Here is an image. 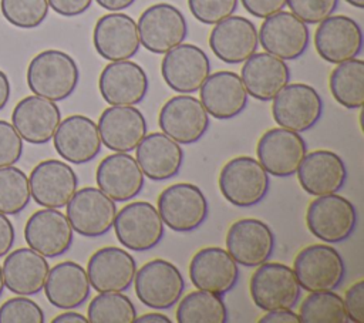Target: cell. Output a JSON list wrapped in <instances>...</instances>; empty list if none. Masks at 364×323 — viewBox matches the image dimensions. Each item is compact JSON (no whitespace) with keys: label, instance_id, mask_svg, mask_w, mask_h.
Listing matches in <instances>:
<instances>
[{"label":"cell","instance_id":"ee69618b","mask_svg":"<svg viewBox=\"0 0 364 323\" xmlns=\"http://www.w3.org/2000/svg\"><path fill=\"white\" fill-rule=\"evenodd\" d=\"M23 154V138L13 124L0 120V168L14 165Z\"/></svg>","mask_w":364,"mask_h":323},{"label":"cell","instance_id":"277c9868","mask_svg":"<svg viewBox=\"0 0 364 323\" xmlns=\"http://www.w3.org/2000/svg\"><path fill=\"white\" fill-rule=\"evenodd\" d=\"M294 275L307 292L334 290L344 280L346 266L340 252L326 243L303 248L294 258Z\"/></svg>","mask_w":364,"mask_h":323},{"label":"cell","instance_id":"2e32d148","mask_svg":"<svg viewBox=\"0 0 364 323\" xmlns=\"http://www.w3.org/2000/svg\"><path fill=\"white\" fill-rule=\"evenodd\" d=\"M314 47L317 54L331 64L355 58L363 50V30L354 18L331 14L318 23Z\"/></svg>","mask_w":364,"mask_h":323},{"label":"cell","instance_id":"3957f363","mask_svg":"<svg viewBox=\"0 0 364 323\" xmlns=\"http://www.w3.org/2000/svg\"><path fill=\"white\" fill-rule=\"evenodd\" d=\"M256 268L249 283L253 303L264 312L293 309L301 293L294 270L279 262H264Z\"/></svg>","mask_w":364,"mask_h":323},{"label":"cell","instance_id":"83f0119b","mask_svg":"<svg viewBox=\"0 0 364 323\" xmlns=\"http://www.w3.org/2000/svg\"><path fill=\"white\" fill-rule=\"evenodd\" d=\"M199 97L208 114L216 120L237 117L249 100L240 75L226 70L209 74L199 88Z\"/></svg>","mask_w":364,"mask_h":323},{"label":"cell","instance_id":"b9f144b4","mask_svg":"<svg viewBox=\"0 0 364 323\" xmlns=\"http://www.w3.org/2000/svg\"><path fill=\"white\" fill-rule=\"evenodd\" d=\"M188 7L198 21L216 24L236 11L237 0H188Z\"/></svg>","mask_w":364,"mask_h":323},{"label":"cell","instance_id":"9c48e42d","mask_svg":"<svg viewBox=\"0 0 364 323\" xmlns=\"http://www.w3.org/2000/svg\"><path fill=\"white\" fill-rule=\"evenodd\" d=\"M114 231L118 242L131 250L155 248L164 236V222L158 209L145 201H136L117 211Z\"/></svg>","mask_w":364,"mask_h":323},{"label":"cell","instance_id":"74e56055","mask_svg":"<svg viewBox=\"0 0 364 323\" xmlns=\"http://www.w3.org/2000/svg\"><path fill=\"white\" fill-rule=\"evenodd\" d=\"M299 317L303 323H347L344 300L333 290L310 292L301 302Z\"/></svg>","mask_w":364,"mask_h":323},{"label":"cell","instance_id":"4fadbf2b","mask_svg":"<svg viewBox=\"0 0 364 323\" xmlns=\"http://www.w3.org/2000/svg\"><path fill=\"white\" fill-rule=\"evenodd\" d=\"M256 154L269 175L287 178L296 174L307 154V144L300 132L276 127L259 138Z\"/></svg>","mask_w":364,"mask_h":323},{"label":"cell","instance_id":"7c38bea8","mask_svg":"<svg viewBox=\"0 0 364 323\" xmlns=\"http://www.w3.org/2000/svg\"><path fill=\"white\" fill-rule=\"evenodd\" d=\"M158 125L181 145L198 142L209 128V114L200 100L189 94L171 97L159 110Z\"/></svg>","mask_w":364,"mask_h":323},{"label":"cell","instance_id":"d6a6232c","mask_svg":"<svg viewBox=\"0 0 364 323\" xmlns=\"http://www.w3.org/2000/svg\"><path fill=\"white\" fill-rule=\"evenodd\" d=\"M243 63L240 78L247 94L259 101H272L290 81L286 61L270 53H255Z\"/></svg>","mask_w":364,"mask_h":323},{"label":"cell","instance_id":"9f6ffc18","mask_svg":"<svg viewBox=\"0 0 364 323\" xmlns=\"http://www.w3.org/2000/svg\"><path fill=\"white\" fill-rule=\"evenodd\" d=\"M4 290V282H3V273H1V266H0V296Z\"/></svg>","mask_w":364,"mask_h":323},{"label":"cell","instance_id":"8d00e7d4","mask_svg":"<svg viewBox=\"0 0 364 323\" xmlns=\"http://www.w3.org/2000/svg\"><path fill=\"white\" fill-rule=\"evenodd\" d=\"M136 309L121 292H100L87 309L88 323H134Z\"/></svg>","mask_w":364,"mask_h":323},{"label":"cell","instance_id":"7a4b0ae2","mask_svg":"<svg viewBox=\"0 0 364 323\" xmlns=\"http://www.w3.org/2000/svg\"><path fill=\"white\" fill-rule=\"evenodd\" d=\"M270 178L262 164L247 155L228 161L219 174V189L223 198L235 206L257 205L269 192Z\"/></svg>","mask_w":364,"mask_h":323},{"label":"cell","instance_id":"e0dca14e","mask_svg":"<svg viewBox=\"0 0 364 323\" xmlns=\"http://www.w3.org/2000/svg\"><path fill=\"white\" fill-rule=\"evenodd\" d=\"M28 184L31 198L37 205L60 209L77 191L78 176L64 161L44 159L31 169Z\"/></svg>","mask_w":364,"mask_h":323},{"label":"cell","instance_id":"52a82bcc","mask_svg":"<svg viewBox=\"0 0 364 323\" xmlns=\"http://www.w3.org/2000/svg\"><path fill=\"white\" fill-rule=\"evenodd\" d=\"M158 212L169 229L192 232L208 218V199L202 189L193 184H172L159 194Z\"/></svg>","mask_w":364,"mask_h":323},{"label":"cell","instance_id":"f5cc1de1","mask_svg":"<svg viewBox=\"0 0 364 323\" xmlns=\"http://www.w3.org/2000/svg\"><path fill=\"white\" fill-rule=\"evenodd\" d=\"M10 92H11V88H10L9 77L4 71L0 70V111L7 105L9 98H10Z\"/></svg>","mask_w":364,"mask_h":323},{"label":"cell","instance_id":"30bf717a","mask_svg":"<svg viewBox=\"0 0 364 323\" xmlns=\"http://www.w3.org/2000/svg\"><path fill=\"white\" fill-rule=\"evenodd\" d=\"M272 101V115L279 127L296 132H304L314 127L323 114L320 94L304 83L284 85Z\"/></svg>","mask_w":364,"mask_h":323},{"label":"cell","instance_id":"ab89813d","mask_svg":"<svg viewBox=\"0 0 364 323\" xmlns=\"http://www.w3.org/2000/svg\"><path fill=\"white\" fill-rule=\"evenodd\" d=\"M3 17L14 27L36 28L48 14L47 0H0Z\"/></svg>","mask_w":364,"mask_h":323},{"label":"cell","instance_id":"7dc6e473","mask_svg":"<svg viewBox=\"0 0 364 323\" xmlns=\"http://www.w3.org/2000/svg\"><path fill=\"white\" fill-rule=\"evenodd\" d=\"M48 6L60 16L64 17H75L82 13H85L91 4L92 0H47Z\"/></svg>","mask_w":364,"mask_h":323},{"label":"cell","instance_id":"7bdbcfd3","mask_svg":"<svg viewBox=\"0 0 364 323\" xmlns=\"http://www.w3.org/2000/svg\"><path fill=\"white\" fill-rule=\"evenodd\" d=\"M286 6L306 24H318L336 11L338 0H287Z\"/></svg>","mask_w":364,"mask_h":323},{"label":"cell","instance_id":"681fc988","mask_svg":"<svg viewBox=\"0 0 364 323\" xmlns=\"http://www.w3.org/2000/svg\"><path fill=\"white\" fill-rule=\"evenodd\" d=\"M259 323H300L299 313L291 309H276L269 310L259 319Z\"/></svg>","mask_w":364,"mask_h":323},{"label":"cell","instance_id":"4316f807","mask_svg":"<svg viewBox=\"0 0 364 323\" xmlns=\"http://www.w3.org/2000/svg\"><path fill=\"white\" fill-rule=\"evenodd\" d=\"M85 270L91 287L98 293L125 292L134 282L136 262L125 249L105 246L91 255Z\"/></svg>","mask_w":364,"mask_h":323},{"label":"cell","instance_id":"f1b7e54d","mask_svg":"<svg viewBox=\"0 0 364 323\" xmlns=\"http://www.w3.org/2000/svg\"><path fill=\"white\" fill-rule=\"evenodd\" d=\"M95 181L98 188L111 199L127 202L142 191L145 175L136 159L128 152H114L98 164Z\"/></svg>","mask_w":364,"mask_h":323},{"label":"cell","instance_id":"484cf974","mask_svg":"<svg viewBox=\"0 0 364 323\" xmlns=\"http://www.w3.org/2000/svg\"><path fill=\"white\" fill-rule=\"evenodd\" d=\"M101 142L114 152H129L146 135L144 114L134 105H109L97 122Z\"/></svg>","mask_w":364,"mask_h":323},{"label":"cell","instance_id":"5bb4252c","mask_svg":"<svg viewBox=\"0 0 364 323\" xmlns=\"http://www.w3.org/2000/svg\"><path fill=\"white\" fill-rule=\"evenodd\" d=\"M257 38L266 53L287 61L306 53L310 31L307 24L291 11L280 10L263 20Z\"/></svg>","mask_w":364,"mask_h":323},{"label":"cell","instance_id":"5b68a950","mask_svg":"<svg viewBox=\"0 0 364 323\" xmlns=\"http://www.w3.org/2000/svg\"><path fill=\"white\" fill-rule=\"evenodd\" d=\"M309 231L326 243L348 239L357 225V211L347 198L328 194L313 199L306 212Z\"/></svg>","mask_w":364,"mask_h":323},{"label":"cell","instance_id":"d590c367","mask_svg":"<svg viewBox=\"0 0 364 323\" xmlns=\"http://www.w3.org/2000/svg\"><path fill=\"white\" fill-rule=\"evenodd\" d=\"M175 316L178 323H226L229 320L222 295L200 289L182 297Z\"/></svg>","mask_w":364,"mask_h":323},{"label":"cell","instance_id":"6da1fadb","mask_svg":"<svg viewBox=\"0 0 364 323\" xmlns=\"http://www.w3.org/2000/svg\"><path fill=\"white\" fill-rule=\"evenodd\" d=\"M26 77L33 94L57 102L67 100L75 91L80 70L70 54L50 48L31 58Z\"/></svg>","mask_w":364,"mask_h":323},{"label":"cell","instance_id":"1f68e13d","mask_svg":"<svg viewBox=\"0 0 364 323\" xmlns=\"http://www.w3.org/2000/svg\"><path fill=\"white\" fill-rule=\"evenodd\" d=\"M136 162L151 181H166L179 174L183 164L181 144L164 132L146 134L135 148Z\"/></svg>","mask_w":364,"mask_h":323},{"label":"cell","instance_id":"60d3db41","mask_svg":"<svg viewBox=\"0 0 364 323\" xmlns=\"http://www.w3.org/2000/svg\"><path fill=\"white\" fill-rule=\"evenodd\" d=\"M43 309L27 296L7 299L0 306V323H43Z\"/></svg>","mask_w":364,"mask_h":323},{"label":"cell","instance_id":"f35d334b","mask_svg":"<svg viewBox=\"0 0 364 323\" xmlns=\"http://www.w3.org/2000/svg\"><path fill=\"white\" fill-rule=\"evenodd\" d=\"M31 199L27 175L17 166L0 168V212L17 215L23 212Z\"/></svg>","mask_w":364,"mask_h":323},{"label":"cell","instance_id":"ac0fdd59","mask_svg":"<svg viewBox=\"0 0 364 323\" xmlns=\"http://www.w3.org/2000/svg\"><path fill=\"white\" fill-rule=\"evenodd\" d=\"M226 250L236 263L256 268L274 252V233L260 219L243 218L230 225L226 233Z\"/></svg>","mask_w":364,"mask_h":323},{"label":"cell","instance_id":"d6986e66","mask_svg":"<svg viewBox=\"0 0 364 323\" xmlns=\"http://www.w3.org/2000/svg\"><path fill=\"white\" fill-rule=\"evenodd\" d=\"M98 88L102 100L109 105H136L146 97L149 80L135 61H111L100 74Z\"/></svg>","mask_w":364,"mask_h":323},{"label":"cell","instance_id":"db71d44e","mask_svg":"<svg viewBox=\"0 0 364 323\" xmlns=\"http://www.w3.org/2000/svg\"><path fill=\"white\" fill-rule=\"evenodd\" d=\"M135 322L136 323H171L172 320L166 314L152 312V313H145L139 317H135Z\"/></svg>","mask_w":364,"mask_h":323},{"label":"cell","instance_id":"bcb514c9","mask_svg":"<svg viewBox=\"0 0 364 323\" xmlns=\"http://www.w3.org/2000/svg\"><path fill=\"white\" fill-rule=\"evenodd\" d=\"M247 13L257 18H266L284 9L287 0H240Z\"/></svg>","mask_w":364,"mask_h":323},{"label":"cell","instance_id":"44dd1931","mask_svg":"<svg viewBox=\"0 0 364 323\" xmlns=\"http://www.w3.org/2000/svg\"><path fill=\"white\" fill-rule=\"evenodd\" d=\"M24 239L28 248L46 258L64 255L73 245L74 231L68 218L55 208L36 211L26 222Z\"/></svg>","mask_w":364,"mask_h":323},{"label":"cell","instance_id":"d4e9b609","mask_svg":"<svg viewBox=\"0 0 364 323\" xmlns=\"http://www.w3.org/2000/svg\"><path fill=\"white\" fill-rule=\"evenodd\" d=\"M60 121L61 111L55 101L36 94L21 98L11 112L13 127L24 141L33 145L51 141Z\"/></svg>","mask_w":364,"mask_h":323},{"label":"cell","instance_id":"9a60e30c","mask_svg":"<svg viewBox=\"0 0 364 323\" xmlns=\"http://www.w3.org/2000/svg\"><path fill=\"white\" fill-rule=\"evenodd\" d=\"M161 74L171 90L179 94H192L199 91L210 74V61L200 47L181 43L165 53Z\"/></svg>","mask_w":364,"mask_h":323},{"label":"cell","instance_id":"ffe728a7","mask_svg":"<svg viewBox=\"0 0 364 323\" xmlns=\"http://www.w3.org/2000/svg\"><path fill=\"white\" fill-rule=\"evenodd\" d=\"M92 43L95 51L108 61L129 60L141 47L136 21L119 11L104 14L94 26Z\"/></svg>","mask_w":364,"mask_h":323},{"label":"cell","instance_id":"8992f818","mask_svg":"<svg viewBox=\"0 0 364 323\" xmlns=\"http://www.w3.org/2000/svg\"><path fill=\"white\" fill-rule=\"evenodd\" d=\"M132 283L139 302L156 310L176 305L185 289L181 270L165 259H152L136 269Z\"/></svg>","mask_w":364,"mask_h":323},{"label":"cell","instance_id":"816d5d0a","mask_svg":"<svg viewBox=\"0 0 364 323\" xmlns=\"http://www.w3.org/2000/svg\"><path fill=\"white\" fill-rule=\"evenodd\" d=\"M51 323H88V319L77 312H64L61 314H57Z\"/></svg>","mask_w":364,"mask_h":323},{"label":"cell","instance_id":"c3c4849f","mask_svg":"<svg viewBox=\"0 0 364 323\" xmlns=\"http://www.w3.org/2000/svg\"><path fill=\"white\" fill-rule=\"evenodd\" d=\"M16 231L7 215L0 212V258L6 256L14 245Z\"/></svg>","mask_w":364,"mask_h":323},{"label":"cell","instance_id":"ba28073f","mask_svg":"<svg viewBox=\"0 0 364 323\" xmlns=\"http://www.w3.org/2000/svg\"><path fill=\"white\" fill-rule=\"evenodd\" d=\"M136 26L141 46L154 54H165L188 36L185 16L171 3L149 6L141 13Z\"/></svg>","mask_w":364,"mask_h":323},{"label":"cell","instance_id":"f6af8a7d","mask_svg":"<svg viewBox=\"0 0 364 323\" xmlns=\"http://www.w3.org/2000/svg\"><path fill=\"white\" fill-rule=\"evenodd\" d=\"M344 309L348 322L364 323V280H357L344 293Z\"/></svg>","mask_w":364,"mask_h":323},{"label":"cell","instance_id":"e575fe53","mask_svg":"<svg viewBox=\"0 0 364 323\" xmlns=\"http://www.w3.org/2000/svg\"><path fill=\"white\" fill-rule=\"evenodd\" d=\"M328 85L334 100L348 108L360 110L364 104V61L351 58L333 68Z\"/></svg>","mask_w":364,"mask_h":323},{"label":"cell","instance_id":"7402d4cb","mask_svg":"<svg viewBox=\"0 0 364 323\" xmlns=\"http://www.w3.org/2000/svg\"><path fill=\"white\" fill-rule=\"evenodd\" d=\"M189 277L196 289L225 295L236 286L239 266L226 249L206 246L192 256Z\"/></svg>","mask_w":364,"mask_h":323},{"label":"cell","instance_id":"cb8c5ba5","mask_svg":"<svg viewBox=\"0 0 364 323\" xmlns=\"http://www.w3.org/2000/svg\"><path fill=\"white\" fill-rule=\"evenodd\" d=\"M212 53L226 64L246 61L259 47L256 26L243 16H229L213 24L209 34Z\"/></svg>","mask_w":364,"mask_h":323},{"label":"cell","instance_id":"4dcf8cb0","mask_svg":"<svg viewBox=\"0 0 364 323\" xmlns=\"http://www.w3.org/2000/svg\"><path fill=\"white\" fill-rule=\"evenodd\" d=\"M50 265L46 256L31 248H17L10 252L1 266L7 290L18 296H33L43 290Z\"/></svg>","mask_w":364,"mask_h":323},{"label":"cell","instance_id":"f907efd6","mask_svg":"<svg viewBox=\"0 0 364 323\" xmlns=\"http://www.w3.org/2000/svg\"><path fill=\"white\" fill-rule=\"evenodd\" d=\"M98 6L108 11H121L132 6L136 0H95Z\"/></svg>","mask_w":364,"mask_h":323},{"label":"cell","instance_id":"8fae6325","mask_svg":"<svg viewBox=\"0 0 364 323\" xmlns=\"http://www.w3.org/2000/svg\"><path fill=\"white\" fill-rule=\"evenodd\" d=\"M65 206V216L68 218L73 231L85 238L105 235L115 222V201L100 188L85 186L77 189Z\"/></svg>","mask_w":364,"mask_h":323},{"label":"cell","instance_id":"f546056e","mask_svg":"<svg viewBox=\"0 0 364 323\" xmlns=\"http://www.w3.org/2000/svg\"><path fill=\"white\" fill-rule=\"evenodd\" d=\"M296 172L300 186L314 196L336 194L347 179L344 161L338 154L328 149L306 154Z\"/></svg>","mask_w":364,"mask_h":323},{"label":"cell","instance_id":"603a6c76","mask_svg":"<svg viewBox=\"0 0 364 323\" xmlns=\"http://www.w3.org/2000/svg\"><path fill=\"white\" fill-rule=\"evenodd\" d=\"M53 144L63 159L75 165L92 161L102 145L97 122L80 114L60 121L53 135Z\"/></svg>","mask_w":364,"mask_h":323},{"label":"cell","instance_id":"836d02e7","mask_svg":"<svg viewBox=\"0 0 364 323\" xmlns=\"http://www.w3.org/2000/svg\"><path fill=\"white\" fill-rule=\"evenodd\" d=\"M43 289L54 307L70 310L85 303L91 285L87 270L80 263L64 260L48 270Z\"/></svg>","mask_w":364,"mask_h":323},{"label":"cell","instance_id":"11a10c76","mask_svg":"<svg viewBox=\"0 0 364 323\" xmlns=\"http://www.w3.org/2000/svg\"><path fill=\"white\" fill-rule=\"evenodd\" d=\"M355 9H364V0H344Z\"/></svg>","mask_w":364,"mask_h":323}]
</instances>
